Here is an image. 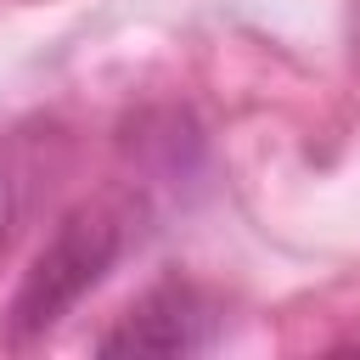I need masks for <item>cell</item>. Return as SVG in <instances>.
I'll list each match as a JSON object with an SVG mask.
<instances>
[{
    "mask_svg": "<svg viewBox=\"0 0 360 360\" xmlns=\"http://www.w3.org/2000/svg\"><path fill=\"white\" fill-rule=\"evenodd\" d=\"M208 338H214V315L197 298V287L163 281L96 349L101 354H197V349H208Z\"/></svg>",
    "mask_w": 360,
    "mask_h": 360,
    "instance_id": "obj_2",
    "label": "cell"
},
{
    "mask_svg": "<svg viewBox=\"0 0 360 360\" xmlns=\"http://www.w3.org/2000/svg\"><path fill=\"white\" fill-rule=\"evenodd\" d=\"M124 253V225L112 208H73L51 242L34 253L11 309H6V332L11 343H28V338H45L84 292L101 287V276L112 270V259Z\"/></svg>",
    "mask_w": 360,
    "mask_h": 360,
    "instance_id": "obj_1",
    "label": "cell"
}]
</instances>
